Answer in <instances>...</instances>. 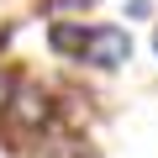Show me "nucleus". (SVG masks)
Wrapping results in <instances>:
<instances>
[{
	"mask_svg": "<svg viewBox=\"0 0 158 158\" xmlns=\"http://www.w3.org/2000/svg\"><path fill=\"white\" fill-rule=\"evenodd\" d=\"M58 121V100L53 90H42L27 74H6V95H0V132L11 142H32Z\"/></svg>",
	"mask_w": 158,
	"mask_h": 158,
	"instance_id": "1",
	"label": "nucleus"
},
{
	"mask_svg": "<svg viewBox=\"0 0 158 158\" xmlns=\"http://www.w3.org/2000/svg\"><path fill=\"white\" fill-rule=\"evenodd\" d=\"M48 48L58 53V58H79V48H85V21H53L48 27Z\"/></svg>",
	"mask_w": 158,
	"mask_h": 158,
	"instance_id": "3",
	"label": "nucleus"
},
{
	"mask_svg": "<svg viewBox=\"0 0 158 158\" xmlns=\"http://www.w3.org/2000/svg\"><path fill=\"white\" fill-rule=\"evenodd\" d=\"M153 53H158V32H153Z\"/></svg>",
	"mask_w": 158,
	"mask_h": 158,
	"instance_id": "6",
	"label": "nucleus"
},
{
	"mask_svg": "<svg viewBox=\"0 0 158 158\" xmlns=\"http://www.w3.org/2000/svg\"><path fill=\"white\" fill-rule=\"evenodd\" d=\"M127 16H137V21L153 16V0H127Z\"/></svg>",
	"mask_w": 158,
	"mask_h": 158,
	"instance_id": "5",
	"label": "nucleus"
},
{
	"mask_svg": "<svg viewBox=\"0 0 158 158\" xmlns=\"http://www.w3.org/2000/svg\"><path fill=\"white\" fill-rule=\"evenodd\" d=\"M79 63H90V69H121V63H132V37H127V27H85Z\"/></svg>",
	"mask_w": 158,
	"mask_h": 158,
	"instance_id": "2",
	"label": "nucleus"
},
{
	"mask_svg": "<svg viewBox=\"0 0 158 158\" xmlns=\"http://www.w3.org/2000/svg\"><path fill=\"white\" fill-rule=\"evenodd\" d=\"M90 6H95V0H48V6H42V16H48V21H58L63 11H90Z\"/></svg>",
	"mask_w": 158,
	"mask_h": 158,
	"instance_id": "4",
	"label": "nucleus"
}]
</instances>
